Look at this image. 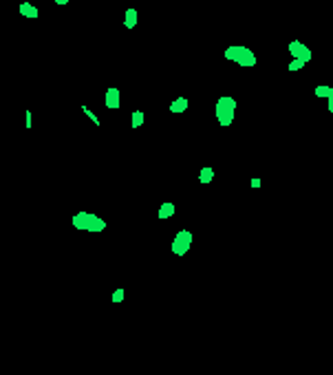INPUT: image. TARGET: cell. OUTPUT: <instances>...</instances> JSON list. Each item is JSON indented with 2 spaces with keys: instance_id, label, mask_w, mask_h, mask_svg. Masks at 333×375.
I'll use <instances>...</instances> for the list:
<instances>
[{
  "instance_id": "1",
  "label": "cell",
  "mask_w": 333,
  "mask_h": 375,
  "mask_svg": "<svg viewBox=\"0 0 333 375\" xmlns=\"http://www.w3.org/2000/svg\"><path fill=\"white\" fill-rule=\"evenodd\" d=\"M214 113H216V119L223 128H227L236 117V100L232 95H223L218 97L216 106H214Z\"/></svg>"
},
{
  "instance_id": "2",
  "label": "cell",
  "mask_w": 333,
  "mask_h": 375,
  "mask_svg": "<svg viewBox=\"0 0 333 375\" xmlns=\"http://www.w3.org/2000/svg\"><path fill=\"white\" fill-rule=\"evenodd\" d=\"M73 227L84 229V232H104L106 229V221L99 219L97 214H91V212H77L73 216Z\"/></svg>"
},
{
  "instance_id": "3",
  "label": "cell",
  "mask_w": 333,
  "mask_h": 375,
  "mask_svg": "<svg viewBox=\"0 0 333 375\" xmlns=\"http://www.w3.org/2000/svg\"><path fill=\"white\" fill-rule=\"evenodd\" d=\"M225 57L232 62H236L238 66H256V55H254L252 49L243 47V44H234V47L225 49Z\"/></svg>"
},
{
  "instance_id": "4",
  "label": "cell",
  "mask_w": 333,
  "mask_h": 375,
  "mask_svg": "<svg viewBox=\"0 0 333 375\" xmlns=\"http://www.w3.org/2000/svg\"><path fill=\"white\" fill-rule=\"evenodd\" d=\"M172 254L174 256H183V254H188V250L192 247V232L190 229H181V232L174 236V241H172Z\"/></svg>"
},
{
  "instance_id": "5",
  "label": "cell",
  "mask_w": 333,
  "mask_h": 375,
  "mask_svg": "<svg viewBox=\"0 0 333 375\" xmlns=\"http://www.w3.org/2000/svg\"><path fill=\"white\" fill-rule=\"evenodd\" d=\"M289 55L300 57V60H305V62H311L313 53H311V49L307 47V44H302L300 40H293V42H289Z\"/></svg>"
},
{
  "instance_id": "6",
  "label": "cell",
  "mask_w": 333,
  "mask_h": 375,
  "mask_svg": "<svg viewBox=\"0 0 333 375\" xmlns=\"http://www.w3.org/2000/svg\"><path fill=\"white\" fill-rule=\"evenodd\" d=\"M104 104H106V108L108 110H115V108H119V104H121V100H119V88H115V86H111L106 91V100H104Z\"/></svg>"
},
{
  "instance_id": "7",
  "label": "cell",
  "mask_w": 333,
  "mask_h": 375,
  "mask_svg": "<svg viewBox=\"0 0 333 375\" xmlns=\"http://www.w3.org/2000/svg\"><path fill=\"white\" fill-rule=\"evenodd\" d=\"M137 18H139V13H137V9H135V7L126 9V16H124L126 29H135V26H137Z\"/></svg>"
},
{
  "instance_id": "8",
  "label": "cell",
  "mask_w": 333,
  "mask_h": 375,
  "mask_svg": "<svg viewBox=\"0 0 333 375\" xmlns=\"http://www.w3.org/2000/svg\"><path fill=\"white\" fill-rule=\"evenodd\" d=\"M188 106H190L188 97H177V100L170 104V113H183V110H188Z\"/></svg>"
},
{
  "instance_id": "9",
  "label": "cell",
  "mask_w": 333,
  "mask_h": 375,
  "mask_svg": "<svg viewBox=\"0 0 333 375\" xmlns=\"http://www.w3.org/2000/svg\"><path fill=\"white\" fill-rule=\"evenodd\" d=\"M20 13H23L24 18H31V20H33V18L40 16V13H38V9L33 7L31 2H23V4H20Z\"/></svg>"
},
{
  "instance_id": "10",
  "label": "cell",
  "mask_w": 333,
  "mask_h": 375,
  "mask_svg": "<svg viewBox=\"0 0 333 375\" xmlns=\"http://www.w3.org/2000/svg\"><path fill=\"white\" fill-rule=\"evenodd\" d=\"M174 212H177V207H174V203L166 201L164 205L159 207V219H170V216H174Z\"/></svg>"
},
{
  "instance_id": "11",
  "label": "cell",
  "mask_w": 333,
  "mask_h": 375,
  "mask_svg": "<svg viewBox=\"0 0 333 375\" xmlns=\"http://www.w3.org/2000/svg\"><path fill=\"white\" fill-rule=\"evenodd\" d=\"M212 179H214V168H210V166L201 168V172H199V181H201V183H212Z\"/></svg>"
},
{
  "instance_id": "12",
  "label": "cell",
  "mask_w": 333,
  "mask_h": 375,
  "mask_svg": "<svg viewBox=\"0 0 333 375\" xmlns=\"http://www.w3.org/2000/svg\"><path fill=\"white\" fill-rule=\"evenodd\" d=\"M333 88L331 86H324V84H320V86H315V97H322V100H327L329 95H331Z\"/></svg>"
},
{
  "instance_id": "13",
  "label": "cell",
  "mask_w": 333,
  "mask_h": 375,
  "mask_svg": "<svg viewBox=\"0 0 333 375\" xmlns=\"http://www.w3.org/2000/svg\"><path fill=\"white\" fill-rule=\"evenodd\" d=\"M142 124H143V113H142V110H135V113H133V119H130V126H133V128H139Z\"/></svg>"
},
{
  "instance_id": "14",
  "label": "cell",
  "mask_w": 333,
  "mask_h": 375,
  "mask_svg": "<svg viewBox=\"0 0 333 375\" xmlns=\"http://www.w3.org/2000/svg\"><path fill=\"white\" fill-rule=\"evenodd\" d=\"M305 64H307L305 60H300V57H293V60L289 62V71H300Z\"/></svg>"
},
{
  "instance_id": "15",
  "label": "cell",
  "mask_w": 333,
  "mask_h": 375,
  "mask_svg": "<svg viewBox=\"0 0 333 375\" xmlns=\"http://www.w3.org/2000/svg\"><path fill=\"white\" fill-rule=\"evenodd\" d=\"M82 110H84V113L89 115V119H91V122H95V126H99V119H97V115H95V113H91V110H89V106H82Z\"/></svg>"
},
{
  "instance_id": "16",
  "label": "cell",
  "mask_w": 333,
  "mask_h": 375,
  "mask_svg": "<svg viewBox=\"0 0 333 375\" xmlns=\"http://www.w3.org/2000/svg\"><path fill=\"white\" fill-rule=\"evenodd\" d=\"M124 300V289H115L113 291V302H121Z\"/></svg>"
},
{
  "instance_id": "17",
  "label": "cell",
  "mask_w": 333,
  "mask_h": 375,
  "mask_svg": "<svg viewBox=\"0 0 333 375\" xmlns=\"http://www.w3.org/2000/svg\"><path fill=\"white\" fill-rule=\"evenodd\" d=\"M24 124H27V128H31V110H24Z\"/></svg>"
},
{
  "instance_id": "18",
  "label": "cell",
  "mask_w": 333,
  "mask_h": 375,
  "mask_svg": "<svg viewBox=\"0 0 333 375\" xmlns=\"http://www.w3.org/2000/svg\"><path fill=\"white\" fill-rule=\"evenodd\" d=\"M261 185H262L261 179H252V188H261Z\"/></svg>"
},
{
  "instance_id": "19",
  "label": "cell",
  "mask_w": 333,
  "mask_h": 375,
  "mask_svg": "<svg viewBox=\"0 0 333 375\" xmlns=\"http://www.w3.org/2000/svg\"><path fill=\"white\" fill-rule=\"evenodd\" d=\"M55 4H60V7H64V4H69V0H55Z\"/></svg>"
},
{
  "instance_id": "20",
  "label": "cell",
  "mask_w": 333,
  "mask_h": 375,
  "mask_svg": "<svg viewBox=\"0 0 333 375\" xmlns=\"http://www.w3.org/2000/svg\"><path fill=\"white\" fill-rule=\"evenodd\" d=\"M331 88H333V82H331Z\"/></svg>"
}]
</instances>
